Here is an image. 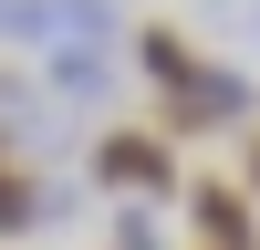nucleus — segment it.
<instances>
[{"label": "nucleus", "instance_id": "obj_4", "mask_svg": "<svg viewBox=\"0 0 260 250\" xmlns=\"http://www.w3.org/2000/svg\"><path fill=\"white\" fill-rule=\"evenodd\" d=\"M42 21H52V42H83V52H104V42L125 32L115 0H42Z\"/></svg>", "mask_w": 260, "mask_h": 250}, {"label": "nucleus", "instance_id": "obj_9", "mask_svg": "<svg viewBox=\"0 0 260 250\" xmlns=\"http://www.w3.org/2000/svg\"><path fill=\"white\" fill-rule=\"evenodd\" d=\"M250 42H260V11H250Z\"/></svg>", "mask_w": 260, "mask_h": 250}, {"label": "nucleus", "instance_id": "obj_2", "mask_svg": "<svg viewBox=\"0 0 260 250\" xmlns=\"http://www.w3.org/2000/svg\"><path fill=\"white\" fill-rule=\"evenodd\" d=\"M177 188H187V219H198V250H250V240H260L240 177H177Z\"/></svg>", "mask_w": 260, "mask_h": 250}, {"label": "nucleus", "instance_id": "obj_7", "mask_svg": "<svg viewBox=\"0 0 260 250\" xmlns=\"http://www.w3.org/2000/svg\"><path fill=\"white\" fill-rule=\"evenodd\" d=\"M21 229H42V177H11L0 167V240H21Z\"/></svg>", "mask_w": 260, "mask_h": 250}, {"label": "nucleus", "instance_id": "obj_5", "mask_svg": "<svg viewBox=\"0 0 260 250\" xmlns=\"http://www.w3.org/2000/svg\"><path fill=\"white\" fill-rule=\"evenodd\" d=\"M136 73L156 83V94H177V83L198 73V52H187V32H167V21H146V32H136Z\"/></svg>", "mask_w": 260, "mask_h": 250}, {"label": "nucleus", "instance_id": "obj_3", "mask_svg": "<svg viewBox=\"0 0 260 250\" xmlns=\"http://www.w3.org/2000/svg\"><path fill=\"white\" fill-rule=\"evenodd\" d=\"M250 104H260V94H250V73H229V63H198V73L167 94V125H240Z\"/></svg>", "mask_w": 260, "mask_h": 250}, {"label": "nucleus", "instance_id": "obj_6", "mask_svg": "<svg viewBox=\"0 0 260 250\" xmlns=\"http://www.w3.org/2000/svg\"><path fill=\"white\" fill-rule=\"evenodd\" d=\"M52 94L104 104V94H115V63H104V52H83V42H52Z\"/></svg>", "mask_w": 260, "mask_h": 250}, {"label": "nucleus", "instance_id": "obj_1", "mask_svg": "<svg viewBox=\"0 0 260 250\" xmlns=\"http://www.w3.org/2000/svg\"><path fill=\"white\" fill-rule=\"evenodd\" d=\"M94 188H115L125 208H156L167 188H177V146H167V125H115V136L94 146Z\"/></svg>", "mask_w": 260, "mask_h": 250}, {"label": "nucleus", "instance_id": "obj_8", "mask_svg": "<svg viewBox=\"0 0 260 250\" xmlns=\"http://www.w3.org/2000/svg\"><path fill=\"white\" fill-rule=\"evenodd\" d=\"M240 167H250V177H260V136H250V146H240Z\"/></svg>", "mask_w": 260, "mask_h": 250}]
</instances>
